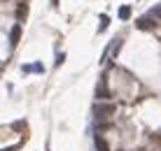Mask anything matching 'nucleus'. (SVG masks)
I'll use <instances>...</instances> for the list:
<instances>
[{
    "instance_id": "nucleus-1",
    "label": "nucleus",
    "mask_w": 161,
    "mask_h": 151,
    "mask_svg": "<svg viewBox=\"0 0 161 151\" xmlns=\"http://www.w3.org/2000/svg\"><path fill=\"white\" fill-rule=\"evenodd\" d=\"M114 112H117V107H114L110 100H105V102H96V105H93V116H96L98 121L114 116Z\"/></svg>"
},
{
    "instance_id": "nucleus-2",
    "label": "nucleus",
    "mask_w": 161,
    "mask_h": 151,
    "mask_svg": "<svg viewBox=\"0 0 161 151\" xmlns=\"http://www.w3.org/2000/svg\"><path fill=\"white\" fill-rule=\"evenodd\" d=\"M110 98H112V93L105 86V77H103V79L98 81V86H96V102H105V100H110Z\"/></svg>"
},
{
    "instance_id": "nucleus-3",
    "label": "nucleus",
    "mask_w": 161,
    "mask_h": 151,
    "mask_svg": "<svg viewBox=\"0 0 161 151\" xmlns=\"http://www.w3.org/2000/svg\"><path fill=\"white\" fill-rule=\"evenodd\" d=\"M136 26L140 28V30H154V28H157V21H154L149 14H145V16H138Z\"/></svg>"
},
{
    "instance_id": "nucleus-4",
    "label": "nucleus",
    "mask_w": 161,
    "mask_h": 151,
    "mask_svg": "<svg viewBox=\"0 0 161 151\" xmlns=\"http://www.w3.org/2000/svg\"><path fill=\"white\" fill-rule=\"evenodd\" d=\"M119 47H121V37L112 40V47H110V49H105V54H103V63H110V60L114 58V54L119 51Z\"/></svg>"
},
{
    "instance_id": "nucleus-5",
    "label": "nucleus",
    "mask_w": 161,
    "mask_h": 151,
    "mask_svg": "<svg viewBox=\"0 0 161 151\" xmlns=\"http://www.w3.org/2000/svg\"><path fill=\"white\" fill-rule=\"evenodd\" d=\"M93 147H96V151H110L108 139H105L101 133H96V135H93Z\"/></svg>"
},
{
    "instance_id": "nucleus-6",
    "label": "nucleus",
    "mask_w": 161,
    "mask_h": 151,
    "mask_svg": "<svg viewBox=\"0 0 161 151\" xmlns=\"http://www.w3.org/2000/svg\"><path fill=\"white\" fill-rule=\"evenodd\" d=\"M19 37H21V26L16 23V26L12 28V33H9V44L16 47V44H19Z\"/></svg>"
},
{
    "instance_id": "nucleus-7",
    "label": "nucleus",
    "mask_w": 161,
    "mask_h": 151,
    "mask_svg": "<svg viewBox=\"0 0 161 151\" xmlns=\"http://www.w3.org/2000/svg\"><path fill=\"white\" fill-rule=\"evenodd\" d=\"M149 16H152L154 21H161V5H157V7L149 9Z\"/></svg>"
},
{
    "instance_id": "nucleus-8",
    "label": "nucleus",
    "mask_w": 161,
    "mask_h": 151,
    "mask_svg": "<svg viewBox=\"0 0 161 151\" xmlns=\"http://www.w3.org/2000/svg\"><path fill=\"white\" fill-rule=\"evenodd\" d=\"M129 16H131V7H126V5H124V7H119V19L121 21H126Z\"/></svg>"
},
{
    "instance_id": "nucleus-9",
    "label": "nucleus",
    "mask_w": 161,
    "mask_h": 151,
    "mask_svg": "<svg viewBox=\"0 0 161 151\" xmlns=\"http://www.w3.org/2000/svg\"><path fill=\"white\" fill-rule=\"evenodd\" d=\"M108 23H110V19L105 14H101V26H98V30H105V26H108Z\"/></svg>"
},
{
    "instance_id": "nucleus-10",
    "label": "nucleus",
    "mask_w": 161,
    "mask_h": 151,
    "mask_svg": "<svg viewBox=\"0 0 161 151\" xmlns=\"http://www.w3.org/2000/svg\"><path fill=\"white\" fill-rule=\"evenodd\" d=\"M58 3L61 0H52V7H58Z\"/></svg>"
}]
</instances>
